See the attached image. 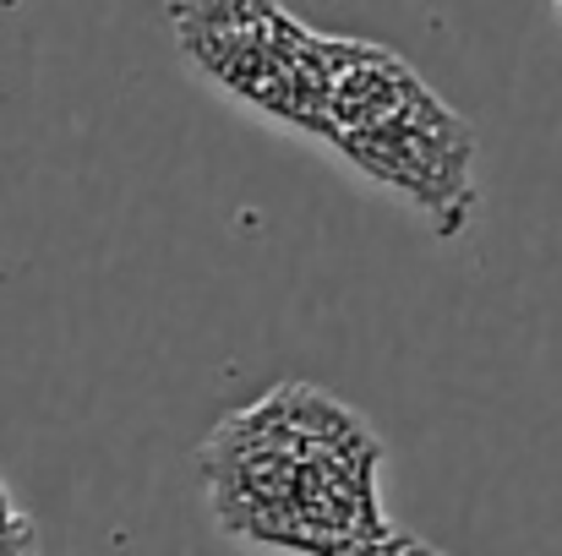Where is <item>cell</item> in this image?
Segmentation results:
<instances>
[{
  "mask_svg": "<svg viewBox=\"0 0 562 556\" xmlns=\"http://www.w3.org/2000/svg\"><path fill=\"white\" fill-rule=\"evenodd\" d=\"M218 530L273 556H367L382 513V436L312 382H279L196 447Z\"/></svg>",
  "mask_w": 562,
  "mask_h": 556,
  "instance_id": "obj_1",
  "label": "cell"
},
{
  "mask_svg": "<svg viewBox=\"0 0 562 556\" xmlns=\"http://www.w3.org/2000/svg\"><path fill=\"white\" fill-rule=\"evenodd\" d=\"M312 143L334 148L372 185L404 196L415 213L431 218L437 235H459L475 218L481 191H475L470 121L453 115L404 66V55L382 44H367V38L328 44Z\"/></svg>",
  "mask_w": 562,
  "mask_h": 556,
  "instance_id": "obj_2",
  "label": "cell"
},
{
  "mask_svg": "<svg viewBox=\"0 0 562 556\" xmlns=\"http://www.w3.org/2000/svg\"><path fill=\"white\" fill-rule=\"evenodd\" d=\"M176 38L187 60L218 82L235 104L268 115L273 126H290L312 137L317 93L328 71L334 33H317L295 22L273 0H207V5H176Z\"/></svg>",
  "mask_w": 562,
  "mask_h": 556,
  "instance_id": "obj_3",
  "label": "cell"
},
{
  "mask_svg": "<svg viewBox=\"0 0 562 556\" xmlns=\"http://www.w3.org/2000/svg\"><path fill=\"white\" fill-rule=\"evenodd\" d=\"M0 556H38V530H33L27 508L11 497L5 475H0Z\"/></svg>",
  "mask_w": 562,
  "mask_h": 556,
  "instance_id": "obj_4",
  "label": "cell"
},
{
  "mask_svg": "<svg viewBox=\"0 0 562 556\" xmlns=\"http://www.w3.org/2000/svg\"><path fill=\"white\" fill-rule=\"evenodd\" d=\"M367 556H448V552H437V546H426L420 535H404V530H387L382 541H376Z\"/></svg>",
  "mask_w": 562,
  "mask_h": 556,
  "instance_id": "obj_5",
  "label": "cell"
},
{
  "mask_svg": "<svg viewBox=\"0 0 562 556\" xmlns=\"http://www.w3.org/2000/svg\"><path fill=\"white\" fill-rule=\"evenodd\" d=\"M558 16H562V5H558Z\"/></svg>",
  "mask_w": 562,
  "mask_h": 556,
  "instance_id": "obj_6",
  "label": "cell"
}]
</instances>
